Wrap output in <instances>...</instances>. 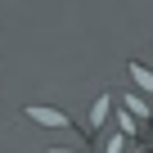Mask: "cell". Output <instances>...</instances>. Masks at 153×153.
Returning <instances> with one entry per match:
<instances>
[{
    "instance_id": "6da1fadb",
    "label": "cell",
    "mask_w": 153,
    "mask_h": 153,
    "mask_svg": "<svg viewBox=\"0 0 153 153\" xmlns=\"http://www.w3.org/2000/svg\"><path fill=\"white\" fill-rule=\"evenodd\" d=\"M27 122H36V126H54V131L68 126V117H63L59 108H45V104H32V108H27Z\"/></svg>"
},
{
    "instance_id": "7a4b0ae2",
    "label": "cell",
    "mask_w": 153,
    "mask_h": 153,
    "mask_svg": "<svg viewBox=\"0 0 153 153\" xmlns=\"http://www.w3.org/2000/svg\"><path fill=\"white\" fill-rule=\"evenodd\" d=\"M108 113H113V99H108V95H99V99L90 104V122H86V131H99V126L108 122Z\"/></svg>"
},
{
    "instance_id": "3957f363",
    "label": "cell",
    "mask_w": 153,
    "mask_h": 153,
    "mask_svg": "<svg viewBox=\"0 0 153 153\" xmlns=\"http://www.w3.org/2000/svg\"><path fill=\"white\" fill-rule=\"evenodd\" d=\"M126 76H131V81H135L144 95H153V72H149L144 63H126Z\"/></svg>"
},
{
    "instance_id": "277c9868",
    "label": "cell",
    "mask_w": 153,
    "mask_h": 153,
    "mask_svg": "<svg viewBox=\"0 0 153 153\" xmlns=\"http://www.w3.org/2000/svg\"><path fill=\"white\" fill-rule=\"evenodd\" d=\"M122 113H126V117H149V104H144L140 95H126V99H122Z\"/></svg>"
},
{
    "instance_id": "5b68a950",
    "label": "cell",
    "mask_w": 153,
    "mask_h": 153,
    "mask_svg": "<svg viewBox=\"0 0 153 153\" xmlns=\"http://www.w3.org/2000/svg\"><path fill=\"white\" fill-rule=\"evenodd\" d=\"M117 126H122V140H131V135H135V117H126V113H117Z\"/></svg>"
},
{
    "instance_id": "8992f818",
    "label": "cell",
    "mask_w": 153,
    "mask_h": 153,
    "mask_svg": "<svg viewBox=\"0 0 153 153\" xmlns=\"http://www.w3.org/2000/svg\"><path fill=\"white\" fill-rule=\"evenodd\" d=\"M50 153H76V149H50Z\"/></svg>"
}]
</instances>
